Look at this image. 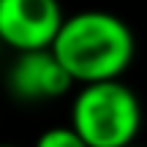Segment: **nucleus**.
<instances>
[{"label": "nucleus", "mask_w": 147, "mask_h": 147, "mask_svg": "<svg viewBox=\"0 0 147 147\" xmlns=\"http://www.w3.org/2000/svg\"><path fill=\"white\" fill-rule=\"evenodd\" d=\"M134 33L120 16L79 11L65 16L52 52L74 82H117L134 60Z\"/></svg>", "instance_id": "obj_1"}, {"label": "nucleus", "mask_w": 147, "mask_h": 147, "mask_svg": "<svg viewBox=\"0 0 147 147\" xmlns=\"http://www.w3.org/2000/svg\"><path fill=\"white\" fill-rule=\"evenodd\" d=\"M71 128L87 147H131L142 128V104L128 84H84L71 104Z\"/></svg>", "instance_id": "obj_2"}, {"label": "nucleus", "mask_w": 147, "mask_h": 147, "mask_svg": "<svg viewBox=\"0 0 147 147\" xmlns=\"http://www.w3.org/2000/svg\"><path fill=\"white\" fill-rule=\"evenodd\" d=\"M63 22L55 0H0V41L16 55L52 49Z\"/></svg>", "instance_id": "obj_3"}, {"label": "nucleus", "mask_w": 147, "mask_h": 147, "mask_svg": "<svg viewBox=\"0 0 147 147\" xmlns=\"http://www.w3.org/2000/svg\"><path fill=\"white\" fill-rule=\"evenodd\" d=\"M5 84L8 93L19 101H52L68 93L74 79L65 74L52 49H47V52L16 55V60L8 68Z\"/></svg>", "instance_id": "obj_4"}, {"label": "nucleus", "mask_w": 147, "mask_h": 147, "mask_svg": "<svg viewBox=\"0 0 147 147\" xmlns=\"http://www.w3.org/2000/svg\"><path fill=\"white\" fill-rule=\"evenodd\" d=\"M33 147H87V144L79 139V134L71 125H55V128H47Z\"/></svg>", "instance_id": "obj_5"}, {"label": "nucleus", "mask_w": 147, "mask_h": 147, "mask_svg": "<svg viewBox=\"0 0 147 147\" xmlns=\"http://www.w3.org/2000/svg\"><path fill=\"white\" fill-rule=\"evenodd\" d=\"M0 147H16V144H0Z\"/></svg>", "instance_id": "obj_6"}, {"label": "nucleus", "mask_w": 147, "mask_h": 147, "mask_svg": "<svg viewBox=\"0 0 147 147\" xmlns=\"http://www.w3.org/2000/svg\"><path fill=\"white\" fill-rule=\"evenodd\" d=\"M131 147H139V144H131Z\"/></svg>", "instance_id": "obj_7"}]
</instances>
